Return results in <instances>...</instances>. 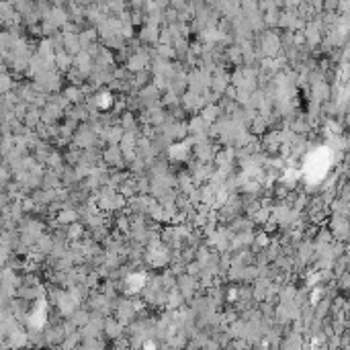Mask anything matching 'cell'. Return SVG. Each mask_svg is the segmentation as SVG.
Listing matches in <instances>:
<instances>
[{
  "mask_svg": "<svg viewBox=\"0 0 350 350\" xmlns=\"http://www.w3.org/2000/svg\"><path fill=\"white\" fill-rule=\"evenodd\" d=\"M330 227H332V234L338 238V240H346L350 238V221L346 217H334L332 219V223H330Z\"/></svg>",
  "mask_w": 350,
  "mask_h": 350,
  "instance_id": "cell-1",
  "label": "cell"
}]
</instances>
